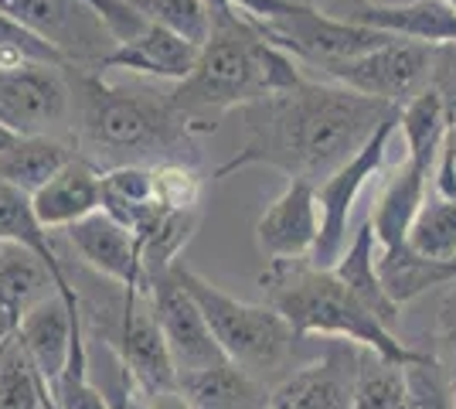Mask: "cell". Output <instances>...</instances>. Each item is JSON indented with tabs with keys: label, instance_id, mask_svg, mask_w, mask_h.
<instances>
[{
	"label": "cell",
	"instance_id": "obj_1",
	"mask_svg": "<svg viewBox=\"0 0 456 409\" xmlns=\"http://www.w3.org/2000/svg\"><path fill=\"white\" fill-rule=\"evenodd\" d=\"M242 113L246 143L215 171V177H228L246 168H273L289 181L321 184L358 154L381 123L399 110L334 82L304 78L297 89L259 99Z\"/></svg>",
	"mask_w": 456,
	"mask_h": 409
},
{
	"label": "cell",
	"instance_id": "obj_2",
	"mask_svg": "<svg viewBox=\"0 0 456 409\" xmlns=\"http://www.w3.org/2000/svg\"><path fill=\"white\" fill-rule=\"evenodd\" d=\"M300 82V61L259 38L235 14L211 24V38L198 48L191 76L167 93V102L177 117H184L191 134H208L215 130V117L235 106L246 110L276 93H289Z\"/></svg>",
	"mask_w": 456,
	"mask_h": 409
},
{
	"label": "cell",
	"instance_id": "obj_3",
	"mask_svg": "<svg viewBox=\"0 0 456 409\" xmlns=\"http://www.w3.org/2000/svg\"><path fill=\"white\" fill-rule=\"evenodd\" d=\"M266 304L283 317L293 331L341 338L392 365H419L429 351H419L399 341L354 293L334 276V270H317L306 259H273L259 276Z\"/></svg>",
	"mask_w": 456,
	"mask_h": 409
},
{
	"label": "cell",
	"instance_id": "obj_4",
	"mask_svg": "<svg viewBox=\"0 0 456 409\" xmlns=\"http://www.w3.org/2000/svg\"><path fill=\"white\" fill-rule=\"evenodd\" d=\"M69 86L76 96L78 143L86 151L82 157L93 160L95 168L99 164H106V171L123 164L153 168L164 160H181L177 147L194 136L167 99L106 86L99 72H76Z\"/></svg>",
	"mask_w": 456,
	"mask_h": 409
},
{
	"label": "cell",
	"instance_id": "obj_5",
	"mask_svg": "<svg viewBox=\"0 0 456 409\" xmlns=\"http://www.w3.org/2000/svg\"><path fill=\"white\" fill-rule=\"evenodd\" d=\"M174 276L194 297V304L201 307L211 334H215L218 348L225 351L228 362H235L248 375L263 379L266 386L283 382L293 372L300 334L293 331L269 304H246L232 293L218 290L211 280L188 270L184 263H174Z\"/></svg>",
	"mask_w": 456,
	"mask_h": 409
},
{
	"label": "cell",
	"instance_id": "obj_6",
	"mask_svg": "<svg viewBox=\"0 0 456 409\" xmlns=\"http://www.w3.org/2000/svg\"><path fill=\"white\" fill-rule=\"evenodd\" d=\"M395 130H399V113H392L358 154L317 184L321 235H317L314 253L306 256L310 266H317V270H334V263L344 256V249H347L351 212H354V205H358V198H362L364 184H368L371 177H379L381 164H385V157H388V147H392Z\"/></svg>",
	"mask_w": 456,
	"mask_h": 409
},
{
	"label": "cell",
	"instance_id": "obj_7",
	"mask_svg": "<svg viewBox=\"0 0 456 409\" xmlns=\"http://www.w3.org/2000/svg\"><path fill=\"white\" fill-rule=\"evenodd\" d=\"M334 86H344L358 96L379 99L385 106L402 110L409 99H416L422 89H429L433 76V45L395 38L368 55L347 61H334L321 69Z\"/></svg>",
	"mask_w": 456,
	"mask_h": 409
},
{
	"label": "cell",
	"instance_id": "obj_8",
	"mask_svg": "<svg viewBox=\"0 0 456 409\" xmlns=\"http://www.w3.org/2000/svg\"><path fill=\"white\" fill-rule=\"evenodd\" d=\"M72 86L65 69L52 65H0V127L20 136H41L65 123Z\"/></svg>",
	"mask_w": 456,
	"mask_h": 409
},
{
	"label": "cell",
	"instance_id": "obj_9",
	"mask_svg": "<svg viewBox=\"0 0 456 409\" xmlns=\"http://www.w3.org/2000/svg\"><path fill=\"white\" fill-rule=\"evenodd\" d=\"M110 348L116 351L119 365L134 375V382L147 396L177 386V369H174L164 331L157 324L147 287L123 290V307H119V321H116V331L110 338Z\"/></svg>",
	"mask_w": 456,
	"mask_h": 409
},
{
	"label": "cell",
	"instance_id": "obj_10",
	"mask_svg": "<svg viewBox=\"0 0 456 409\" xmlns=\"http://www.w3.org/2000/svg\"><path fill=\"white\" fill-rule=\"evenodd\" d=\"M147 297H151L157 324L164 331V341H167L177 375L225 362V351L218 348V341H215L201 307L194 304V297L177 283L174 266L167 273L147 280Z\"/></svg>",
	"mask_w": 456,
	"mask_h": 409
},
{
	"label": "cell",
	"instance_id": "obj_11",
	"mask_svg": "<svg viewBox=\"0 0 456 409\" xmlns=\"http://www.w3.org/2000/svg\"><path fill=\"white\" fill-rule=\"evenodd\" d=\"M0 14L14 18L38 38L55 45L72 65H93L106 55L110 35L82 0H0ZM113 45V41H110Z\"/></svg>",
	"mask_w": 456,
	"mask_h": 409
},
{
	"label": "cell",
	"instance_id": "obj_12",
	"mask_svg": "<svg viewBox=\"0 0 456 409\" xmlns=\"http://www.w3.org/2000/svg\"><path fill=\"white\" fill-rule=\"evenodd\" d=\"M330 18L371 28L388 38L419 45H456V11L443 0H405V4H371V0H327Z\"/></svg>",
	"mask_w": 456,
	"mask_h": 409
},
{
	"label": "cell",
	"instance_id": "obj_13",
	"mask_svg": "<svg viewBox=\"0 0 456 409\" xmlns=\"http://www.w3.org/2000/svg\"><path fill=\"white\" fill-rule=\"evenodd\" d=\"M321 235V205H317V184L310 181H289L283 195L269 205L256 222V246L273 259H306Z\"/></svg>",
	"mask_w": 456,
	"mask_h": 409
},
{
	"label": "cell",
	"instance_id": "obj_14",
	"mask_svg": "<svg viewBox=\"0 0 456 409\" xmlns=\"http://www.w3.org/2000/svg\"><path fill=\"white\" fill-rule=\"evenodd\" d=\"M65 239L72 242V249L82 256V263L95 270L99 276L113 280L123 290H140L147 287V273L140 259V242L130 229H123L116 218L102 212H93L76 225L65 229Z\"/></svg>",
	"mask_w": 456,
	"mask_h": 409
},
{
	"label": "cell",
	"instance_id": "obj_15",
	"mask_svg": "<svg viewBox=\"0 0 456 409\" xmlns=\"http://www.w3.org/2000/svg\"><path fill=\"white\" fill-rule=\"evenodd\" d=\"M194 59H198V48L191 41L177 38L174 31H164L157 24H147L136 38L110 48L102 59L95 61V72L119 69V72H136V76L184 82L194 69Z\"/></svg>",
	"mask_w": 456,
	"mask_h": 409
},
{
	"label": "cell",
	"instance_id": "obj_16",
	"mask_svg": "<svg viewBox=\"0 0 456 409\" xmlns=\"http://www.w3.org/2000/svg\"><path fill=\"white\" fill-rule=\"evenodd\" d=\"M38 222L52 229H69L102 209V171L86 157H72L45 188L31 195Z\"/></svg>",
	"mask_w": 456,
	"mask_h": 409
},
{
	"label": "cell",
	"instance_id": "obj_17",
	"mask_svg": "<svg viewBox=\"0 0 456 409\" xmlns=\"http://www.w3.org/2000/svg\"><path fill=\"white\" fill-rule=\"evenodd\" d=\"M78 317H82V311H69V304L58 293L41 297L38 304H31L20 314L14 334H18V341L24 345L28 358L35 362V369L45 382H55L65 369Z\"/></svg>",
	"mask_w": 456,
	"mask_h": 409
},
{
	"label": "cell",
	"instance_id": "obj_18",
	"mask_svg": "<svg viewBox=\"0 0 456 409\" xmlns=\"http://www.w3.org/2000/svg\"><path fill=\"white\" fill-rule=\"evenodd\" d=\"M354 372H347L344 355L330 351L310 365L293 369L283 382H276L269 409H351Z\"/></svg>",
	"mask_w": 456,
	"mask_h": 409
},
{
	"label": "cell",
	"instance_id": "obj_19",
	"mask_svg": "<svg viewBox=\"0 0 456 409\" xmlns=\"http://www.w3.org/2000/svg\"><path fill=\"white\" fill-rule=\"evenodd\" d=\"M429 177H433V171L405 160V164H399V171L385 181L381 195L375 198V205L368 212V222L375 229V242H379L381 253L405 246L409 229H412L419 209L426 201V192H429Z\"/></svg>",
	"mask_w": 456,
	"mask_h": 409
},
{
	"label": "cell",
	"instance_id": "obj_20",
	"mask_svg": "<svg viewBox=\"0 0 456 409\" xmlns=\"http://www.w3.org/2000/svg\"><path fill=\"white\" fill-rule=\"evenodd\" d=\"M0 242H14V246H24V249L38 253L45 259L48 273H52V280H55V293L69 304V311H82L76 287L65 276V266H61V256H58L55 242H52L48 229L41 225L35 209H31V195L11 188L7 181H0Z\"/></svg>",
	"mask_w": 456,
	"mask_h": 409
},
{
	"label": "cell",
	"instance_id": "obj_21",
	"mask_svg": "<svg viewBox=\"0 0 456 409\" xmlns=\"http://www.w3.org/2000/svg\"><path fill=\"white\" fill-rule=\"evenodd\" d=\"M177 389L188 396L194 409H269L273 396V386L228 358L208 369L177 375Z\"/></svg>",
	"mask_w": 456,
	"mask_h": 409
},
{
	"label": "cell",
	"instance_id": "obj_22",
	"mask_svg": "<svg viewBox=\"0 0 456 409\" xmlns=\"http://www.w3.org/2000/svg\"><path fill=\"white\" fill-rule=\"evenodd\" d=\"M334 276L362 300L368 311L379 317L388 331H395V324H399V317H402V307L385 293V287H381L379 256H375V229H371L368 218L358 225V233L351 235V242H347V249H344L341 259L334 263Z\"/></svg>",
	"mask_w": 456,
	"mask_h": 409
},
{
	"label": "cell",
	"instance_id": "obj_23",
	"mask_svg": "<svg viewBox=\"0 0 456 409\" xmlns=\"http://www.w3.org/2000/svg\"><path fill=\"white\" fill-rule=\"evenodd\" d=\"M160 209L164 205L157 198L153 168L123 164V168L102 171V212L110 215V218H116L123 229L140 235Z\"/></svg>",
	"mask_w": 456,
	"mask_h": 409
},
{
	"label": "cell",
	"instance_id": "obj_24",
	"mask_svg": "<svg viewBox=\"0 0 456 409\" xmlns=\"http://www.w3.org/2000/svg\"><path fill=\"white\" fill-rule=\"evenodd\" d=\"M72 151L55 136H14L7 151H0V181L18 188L24 195H35L52 177L72 160Z\"/></svg>",
	"mask_w": 456,
	"mask_h": 409
},
{
	"label": "cell",
	"instance_id": "obj_25",
	"mask_svg": "<svg viewBox=\"0 0 456 409\" xmlns=\"http://www.w3.org/2000/svg\"><path fill=\"white\" fill-rule=\"evenodd\" d=\"M446 127H450V110L433 89H422L416 99H409L399 110V134L402 143H405V160L433 171L439 154H443V143H446Z\"/></svg>",
	"mask_w": 456,
	"mask_h": 409
},
{
	"label": "cell",
	"instance_id": "obj_26",
	"mask_svg": "<svg viewBox=\"0 0 456 409\" xmlns=\"http://www.w3.org/2000/svg\"><path fill=\"white\" fill-rule=\"evenodd\" d=\"M48 287H55V280L38 253L14 242H0V304L14 317V324L31 304L48 297Z\"/></svg>",
	"mask_w": 456,
	"mask_h": 409
},
{
	"label": "cell",
	"instance_id": "obj_27",
	"mask_svg": "<svg viewBox=\"0 0 456 409\" xmlns=\"http://www.w3.org/2000/svg\"><path fill=\"white\" fill-rule=\"evenodd\" d=\"M379 276L385 293L395 300V304H409L422 293L436 290V287H446L453 283V266L450 263H433V259H422L419 253H412L409 246H399V249H388V253H379Z\"/></svg>",
	"mask_w": 456,
	"mask_h": 409
},
{
	"label": "cell",
	"instance_id": "obj_28",
	"mask_svg": "<svg viewBox=\"0 0 456 409\" xmlns=\"http://www.w3.org/2000/svg\"><path fill=\"white\" fill-rule=\"evenodd\" d=\"M198 222H201V209H160V212L153 215L151 225L136 235L147 280L167 273L174 263H181L177 256L191 242Z\"/></svg>",
	"mask_w": 456,
	"mask_h": 409
},
{
	"label": "cell",
	"instance_id": "obj_29",
	"mask_svg": "<svg viewBox=\"0 0 456 409\" xmlns=\"http://www.w3.org/2000/svg\"><path fill=\"white\" fill-rule=\"evenodd\" d=\"M405 246L433 263H453L456 259V198H426L416 222L409 229Z\"/></svg>",
	"mask_w": 456,
	"mask_h": 409
},
{
	"label": "cell",
	"instance_id": "obj_30",
	"mask_svg": "<svg viewBox=\"0 0 456 409\" xmlns=\"http://www.w3.org/2000/svg\"><path fill=\"white\" fill-rule=\"evenodd\" d=\"M48 392H52L58 409H110L106 392L89 379V348H86L82 317L76 321V331H72L69 362H65V369L55 382H48Z\"/></svg>",
	"mask_w": 456,
	"mask_h": 409
},
{
	"label": "cell",
	"instance_id": "obj_31",
	"mask_svg": "<svg viewBox=\"0 0 456 409\" xmlns=\"http://www.w3.org/2000/svg\"><path fill=\"white\" fill-rule=\"evenodd\" d=\"M351 409H409L405 365H392L375 355H364L354 372Z\"/></svg>",
	"mask_w": 456,
	"mask_h": 409
},
{
	"label": "cell",
	"instance_id": "obj_32",
	"mask_svg": "<svg viewBox=\"0 0 456 409\" xmlns=\"http://www.w3.org/2000/svg\"><path fill=\"white\" fill-rule=\"evenodd\" d=\"M147 24L174 31L177 38L201 48L211 38V11L205 0H126Z\"/></svg>",
	"mask_w": 456,
	"mask_h": 409
},
{
	"label": "cell",
	"instance_id": "obj_33",
	"mask_svg": "<svg viewBox=\"0 0 456 409\" xmlns=\"http://www.w3.org/2000/svg\"><path fill=\"white\" fill-rule=\"evenodd\" d=\"M0 409H41V375L18 334H11L0 358Z\"/></svg>",
	"mask_w": 456,
	"mask_h": 409
},
{
	"label": "cell",
	"instance_id": "obj_34",
	"mask_svg": "<svg viewBox=\"0 0 456 409\" xmlns=\"http://www.w3.org/2000/svg\"><path fill=\"white\" fill-rule=\"evenodd\" d=\"M0 65H52V69H76L55 45L38 38L14 18L0 14Z\"/></svg>",
	"mask_w": 456,
	"mask_h": 409
},
{
	"label": "cell",
	"instance_id": "obj_35",
	"mask_svg": "<svg viewBox=\"0 0 456 409\" xmlns=\"http://www.w3.org/2000/svg\"><path fill=\"white\" fill-rule=\"evenodd\" d=\"M153 184L164 209H198L201 201V177L184 160L153 164Z\"/></svg>",
	"mask_w": 456,
	"mask_h": 409
},
{
	"label": "cell",
	"instance_id": "obj_36",
	"mask_svg": "<svg viewBox=\"0 0 456 409\" xmlns=\"http://www.w3.org/2000/svg\"><path fill=\"white\" fill-rule=\"evenodd\" d=\"M405 382L409 409H453V389L446 386V375L433 355L419 365H405Z\"/></svg>",
	"mask_w": 456,
	"mask_h": 409
},
{
	"label": "cell",
	"instance_id": "obj_37",
	"mask_svg": "<svg viewBox=\"0 0 456 409\" xmlns=\"http://www.w3.org/2000/svg\"><path fill=\"white\" fill-rule=\"evenodd\" d=\"M429 89L446 102L450 113H456V45H436L433 48Z\"/></svg>",
	"mask_w": 456,
	"mask_h": 409
},
{
	"label": "cell",
	"instance_id": "obj_38",
	"mask_svg": "<svg viewBox=\"0 0 456 409\" xmlns=\"http://www.w3.org/2000/svg\"><path fill=\"white\" fill-rule=\"evenodd\" d=\"M106 399H110V409H147V392L140 389L134 375L119 365V358H116V389Z\"/></svg>",
	"mask_w": 456,
	"mask_h": 409
},
{
	"label": "cell",
	"instance_id": "obj_39",
	"mask_svg": "<svg viewBox=\"0 0 456 409\" xmlns=\"http://www.w3.org/2000/svg\"><path fill=\"white\" fill-rule=\"evenodd\" d=\"M147 409H194V406H191L188 396L174 386V389L151 392V396H147Z\"/></svg>",
	"mask_w": 456,
	"mask_h": 409
},
{
	"label": "cell",
	"instance_id": "obj_40",
	"mask_svg": "<svg viewBox=\"0 0 456 409\" xmlns=\"http://www.w3.org/2000/svg\"><path fill=\"white\" fill-rule=\"evenodd\" d=\"M443 157L450 160L456 175V113H450V127H446V143H443Z\"/></svg>",
	"mask_w": 456,
	"mask_h": 409
},
{
	"label": "cell",
	"instance_id": "obj_41",
	"mask_svg": "<svg viewBox=\"0 0 456 409\" xmlns=\"http://www.w3.org/2000/svg\"><path fill=\"white\" fill-rule=\"evenodd\" d=\"M205 7L211 11V24H215V20L235 18V11H232V4H228V0H205Z\"/></svg>",
	"mask_w": 456,
	"mask_h": 409
},
{
	"label": "cell",
	"instance_id": "obj_42",
	"mask_svg": "<svg viewBox=\"0 0 456 409\" xmlns=\"http://www.w3.org/2000/svg\"><path fill=\"white\" fill-rule=\"evenodd\" d=\"M18 331V324H14V317L4 311V304H0V341L7 338V334H14Z\"/></svg>",
	"mask_w": 456,
	"mask_h": 409
},
{
	"label": "cell",
	"instance_id": "obj_43",
	"mask_svg": "<svg viewBox=\"0 0 456 409\" xmlns=\"http://www.w3.org/2000/svg\"><path fill=\"white\" fill-rule=\"evenodd\" d=\"M7 341H11V334H7L4 341H0V358H4V348H7Z\"/></svg>",
	"mask_w": 456,
	"mask_h": 409
},
{
	"label": "cell",
	"instance_id": "obj_44",
	"mask_svg": "<svg viewBox=\"0 0 456 409\" xmlns=\"http://www.w3.org/2000/svg\"><path fill=\"white\" fill-rule=\"evenodd\" d=\"M443 4H450V7H453V11H456V0H443Z\"/></svg>",
	"mask_w": 456,
	"mask_h": 409
},
{
	"label": "cell",
	"instance_id": "obj_45",
	"mask_svg": "<svg viewBox=\"0 0 456 409\" xmlns=\"http://www.w3.org/2000/svg\"><path fill=\"white\" fill-rule=\"evenodd\" d=\"M450 266H453V276H456V259H453V263H450Z\"/></svg>",
	"mask_w": 456,
	"mask_h": 409
},
{
	"label": "cell",
	"instance_id": "obj_46",
	"mask_svg": "<svg viewBox=\"0 0 456 409\" xmlns=\"http://www.w3.org/2000/svg\"><path fill=\"white\" fill-rule=\"evenodd\" d=\"M453 396H456V375H453Z\"/></svg>",
	"mask_w": 456,
	"mask_h": 409
}]
</instances>
